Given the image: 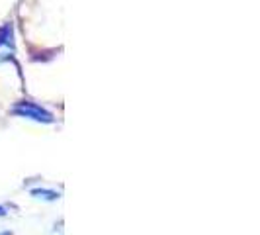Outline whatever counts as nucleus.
Returning <instances> with one entry per match:
<instances>
[{"label":"nucleus","mask_w":260,"mask_h":235,"mask_svg":"<svg viewBox=\"0 0 260 235\" xmlns=\"http://www.w3.org/2000/svg\"><path fill=\"white\" fill-rule=\"evenodd\" d=\"M14 116L18 118H26L31 122H38V124H55V116H53L49 110H45L43 106L36 104L31 100H22V102H16L10 108Z\"/></svg>","instance_id":"1"},{"label":"nucleus","mask_w":260,"mask_h":235,"mask_svg":"<svg viewBox=\"0 0 260 235\" xmlns=\"http://www.w3.org/2000/svg\"><path fill=\"white\" fill-rule=\"evenodd\" d=\"M6 216H8V210L4 206H0V218H6Z\"/></svg>","instance_id":"4"},{"label":"nucleus","mask_w":260,"mask_h":235,"mask_svg":"<svg viewBox=\"0 0 260 235\" xmlns=\"http://www.w3.org/2000/svg\"><path fill=\"white\" fill-rule=\"evenodd\" d=\"M0 45H6V47H12V49H14V30H12V24H6V26L0 27Z\"/></svg>","instance_id":"3"},{"label":"nucleus","mask_w":260,"mask_h":235,"mask_svg":"<svg viewBox=\"0 0 260 235\" xmlns=\"http://www.w3.org/2000/svg\"><path fill=\"white\" fill-rule=\"evenodd\" d=\"M29 194L34 196V198H38V200H43V202H57V200L61 198L59 192L49 190V188H34Z\"/></svg>","instance_id":"2"},{"label":"nucleus","mask_w":260,"mask_h":235,"mask_svg":"<svg viewBox=\"0 0 260 235\" xmlns=\"http://www.w3.org/2000/svg\"><path fill=\"white\" fill-rule=\"evenodd\" d=\"M0 235H10V231H2Z\"/></svg>","instance_id":"5"}]
</instances>
